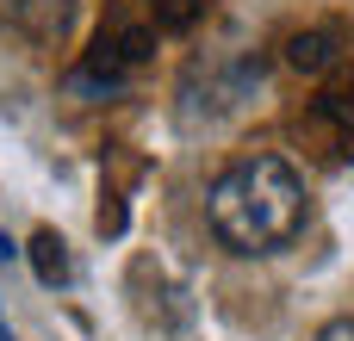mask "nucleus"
<instances>
[{
    "label": "nucleus",
    "instance_id": "obj_1",
    "mask_svg": "<svg viewBox=\"0 0 354 341\" xmlns=\"http://www.w3.org/2000/svg\"><path fill=\"white\" fill-rule=\"evenodd\" d=\"M305 211H311L305 180H299V168L280 162V155H243V162H230V168L212 180V193H205V224H212V236H218L230 255H249V261L292 249L299 230H305Z\"/></svg>",
    "mask_w": 354,
    "mask_h": 341
},
{
    "label": "nucleus",
    "instance_id": "obj_4",
    "mask_svg": "<svg viewBox=\"0 0 354 341\" xmlns=\"http://www.w3.org/2000/svg\"><path fill=\"white\" fill-rule=\"evenodd\" d=\"M31 267H37V280H44V286H68V280H75L68 249H62V236H56V230H37V236H31Z\"/></svg>",
    "mask_w": 354,
    "mask_h": 341
},
{
    "label": "nucleus",
    "instance_id": "obj_5",
    "mask_svg": "<svg viewBox=\"0 0 354 341\" xmlns=\"http://www.w3.org/2000/svg\"><path fill=\"white\" fill-rule=\"evenodd\" d=\"M336 31H311V37H292V68H311V75H324V68H336Z\"/></svg>",
    "mask_w": 354,
    "mask_h": 341
},
{
    "label": "nucleus",
    "instance_id": "obj_2",
    "mask_svg": "<svg viewBox=\"0 0 354 341\" xmlns=\"http://www.w3.org/2000/svg\"><path fill=\"white\" fill-rule=\"evenodd\" d=\"M149 43H156V31H149V25H137V19L118 6V12L93 31V50L81 56L75 87H106V93H112V87H124V81L149 62Z\"/></svg>",
    "mask_w": 354,
    "mask_h": 341
},
{
    "label": "nucleus",
    "instance_id": "obj_3",
    "mask_svg": "<svg viewBox=\"0 0 354 341\" xmlns=\"http://www.w3.org/2000/svg\"><path fill=\"white\" fill-rule=\"evenodd\" d=\"M6 19L25 25L37 43H50V37H62V25H68V0H6Z\"/></svg>",
    "mask_w": 354,
    "mask_h": 341
},
{
    "label": "nucleus",
    "instance_id": "obj_6",
    "mask_svg": "<svg viewBox=\"0 0 354 341\" xmlns=\"http://www.w3.org/2000/svg\"><path fill=\"white\" fill-rule=\"evenodd\" d=\"M143 6H149V25H156V31H187V25L205 12L199 0H143Z\"/></svg>",
    "mask_w": 354,
    "mask_h": 341
},
{
    "label": "nucleus",
    "instance_id": "obj_7",
    "mask_svg": "<svg viewBox=\"0 0 354 341\" xmlns=\"http://www.w3.org/2000/svg\"><path fill=\"white\" fill-rule=\"evenodd\" d=\"M317 341H354V317H336V323H330Z\"/></svg>",
    "mask_w": 354,
    "mask_h": 341
}]
</instances>
